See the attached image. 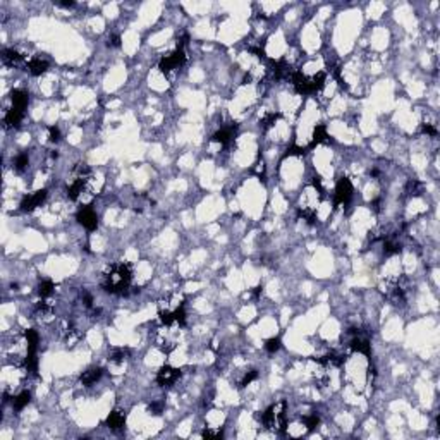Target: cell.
I'll return each instance as SVG.
<instances>
[{
    "instance_id": "4fadbf2b",
    "label": "cell",
    "mask_w": 440,
    "mask_h": 440,
    "mask_svg": "<svg viewBox=\"0 0 440 440\" xmlns=\"http://www.w3.org/2000/svg\"><path fill=\"white\" fill-rule=\"evenodd\" d=\"M86 182H88V179H79V177L74 179V181L69 184V188H67V198L76 201L77 198L83 194L84 188H86Z\"/></svg>"
},
{
    "instance_id": "9c48e42d",
    "label": "cell",
    "mask_w": 440,
    "mask_h": 440,
    "mask_svg": "<svg viewBox=\"0 0 440 440\" xmlns=\"http://www.w3.org/2000/svg\"><path fill=\"white\" fill-rule=\"evenodd\" d=\"M105 425L109 426L110 430H120L126 425V413L122 409H114L109 416H107Z\"/></svg>"
},
{
    "instance_id": "f546056e",
    "label": "cell",
    "mask_w": 440,
    "mask_h": 440,
    "mask_svg": "<svg viewBox=\"0 0 440 440\" xmlns=\"http://www.w3.org/2000/svg\"><path fill=\"white\" fill-rule=\"evenodd\" d=\"M148 411L152 413V415H160V413L164 411V404L162 402H152L148 406Z\"/></svg>"
},
{
    "instance_id": "d6986e66",
    "label": "cell",
    "mask_w": 440,
    "mask_h": 440,
    "mask_svg": "<svg viewBox=\"0 0 440 440\" xmlns=\"http://www.w3.org/2000/svg\"><path fill=\"white\" fill-rule=\"evenodd\" d=\"M54 289H55V286L52 280H41L40 286H38V294H40L41 299H45L54 292Z\"/></svg>"
},
{
    "instance_id": "4dcf8cb0",
    "label": "cell",
    "mask_w": 440,
    "mask_h": 440,
    "mask_svg": "<svg viewBox=\"0 0 440 440\" xmlns=\"http://www.w3.org/2000/svg\"><path fill=\"white\" fill-rule=\"evenodd\" d=\"M421 133L423 134H426V136H437V129L433 128V126H430V124H423Z\"/></svg>"
},
{
    "instance_id": "7c38bea8",
    "label": "cell",
    "mask_w": 440,
    "mask_h": 440,
    "mask_svg": "<svg viewBox=\"0 0 440 440\" xmlns=\"http://www.w3.org/2000/svg\"><path fill=\"white\" fill-rule=\"evenodd\" d=\"M102 375H103V368H90V370L83 371V375L79 377V382L83 383V385L90 387L93 385V383H96L100 379H102Z\"/></svg>"
},
{
    "instance_id": "7402d4cb",
    "label": "cell",
    "mask_w": 440,
    "mask_h": 440,
    "mask_svg": "<svg viewBox=\"0 0 440 440\" xmlns=\"http://www.w3.org/2000/svg\"><path fill=\"white\" fill-rule=\"evenodd\" d=\"M126 354H128V349H124V347H115V349L110 353L109 360L112 361V363H122V361L126 360Z\"/></svg>"
},
{
    "instance_id": "6da1fadb",
    "label": "cell",
    "mask_w": 440,
    "mask_h": 440,
    "mask_svg": "<svg viewBox=\"0 0 440 440\" xmlns=\"http://www.w3.org/2000/svg\"><path fill=\"white\" fill-rule=\"evenodd\" d=\"M133 280V267L129 263H114L102 275V287L110 294H128Z\"/></svg>"
},
{
    "instance_id": "5bb4252c",
    "label": "cell",
    "mask_w": 440,
    "mask_h": 440,
    "mask_svg": "<svg viewBox=\"0 0 440 440\" xmlns=\"http://www.w3.org/2000/svg\"><path fill=\"white\" fill-rule=\"evenodd\" d=\"M349 345H351V349H353L354 353H361V354H364V356H370V353H371L370 341H368V339L360 337V334L354 335V339L351 341Z\"/></svg>"
},
{
    "instance_id": "f1b7e54d",
    "label": "cell",
    "mask_w": 440,
    "mask_h": 440,
    "mask_svg": "<svg viewBox=\"0 0 440 440\" xmlns=\"http://www.w3.org/2000/svg\"><path fill=\"white\" fill-rule=\"evenodd\" d=\"M306 152H308V148H303V146L292 145V146H289V148H287V152H286L284 156H289V155H305Z\"/></svg>"
},
{
    "instance_id": "3957f363",
    "label": "cell",
    "mask_w": 440,
    "mask_h": 440,
    "mask_svg": "<svg viewBox=\"0 0 440 440\" xmlns=\"http://www.w3.org/2000/svg\"><path fill=\"white\" fill-rule=\"evenodd\" d=\"M353 184L347 177H341L337 181V186H335V193H334V207H341V205H345L353 196Z\"/></svg>"
},
{
    "instance_id": "ac0fdd59",
    "label": "cell",
    "mask_w": 440,
    "mask_h": 440,
    "mask_svg": "<svg viewBox=\"0 0 440 440\" xmlns=\"http://www.w3.org/2000/svg\"><path fill=\"white\" fill-rule=\"evenodd\" d=\"M29 401H31V392L29 390H22L21 394L12 397V407H14L16 411H21V409H24L28 406Z\"/></svg>"
},
{
    "instance_id": "9a60e30c",
    "label": "cell",
    "mask_w": 440,
    "mask_h": 440,
    "mask_svg": "<svg viewBox=\"0 0 440 440\" xmlns=\"http://www.w3.org/2000/svg\"><path fill=\"white\" fill-rule=\"evenodd\" d=\"M22 119H24V110L12 107V109L7 110V114H5L4 122H5V126H7V128H18L19 124H21Z\"/></svg>"
},
{
    "instance_id": "277c9868",
    "label": "cell",
    "mask_w": 440,
    "mask_h": 440,
    "mask_svg": "<svg viewBox=\"0 0 440 440\" xmlns=\"http://www.w3.org/2000/svg\"><path fill=\"white\" fill-rule=\"evenodd\" d=\"M179 377H181V370L179 368H172L169 364H165L156 373V383L160 387H171L177 382Z\"/></svg>"
},
{
    "instance_id": "cb8c5ba5",
    "label": "cell",
    "mask_w": 440,
    "mask_h": 440,
    "mask_svg": "<svg viewBox=\"0 0 440 440\" xmlns=\"http://www.w3.org/2000/svg\"><path fill=\"white\" fill-rule=\"evenodd\" d=\"M282 347V342H280L279 337H272V339H267L265 341V349L268 351V353H277V351Z\"/></svg>"
},
{
    "instance_id": "7a4b0ae2",
    "label": "cell",
    "mask_w": 440,
    "mask_h": 440,
    "mask_svg": "<svg viewBox=\"0 0 440 440\" xmlns=\"http://www.w3.org/2000/svg\"><path fill=\"white\" fill-rule=\"evenodd\" d=\"M184 62H186V52H184V48H179L177 47L174 52H171L169 55H165V57L162 58L160 62H158V69H160L162 73L165 74V76H169L172 71L179 69V67H181Z\"/></svg>"
},
{
    "instance_id": "8992f818",
    "label": "cell",
    "mask_w": 440,
    "mask_h": 440,
    "mask_svg": "<svg viewBox=\"0 0 440 440\" xmlns=\"http://www.w3.org/2000/svg\"><path fill=\"white\" fill-rule=\"evenodd\" d=\"M286 411H287V402L280 401L279 404L273 406V432L284 433L286 426H287V418H286Z\"/></svg>"
},
{
    "instance_id": "52a82bcc",
    "label": "cell",
    "mask_w": 440,
    "mask_h": 440,
    "mask_svg": "<svg viewBox=\"0 0 440 440\" xmlns=\"http://www.w3.org/2000/svg\"><path fill=\"white\" fill-rule=\"evenodd\" d=\"M47 194H48L47 190H38V191H35V193H31V194H26V196L22 198V201H21V210L22 211H33L35 208H38L45 200H47Z\"/></svg>"
},
{
    "instance_id": "ba28073f",
    "label": "cell",
    "mask_w": 440,
    "mask_h": 440,
    "mask_svg": "<svg viewBox=\"0 0 440 440\" xmlns=\"http://www.w3.org/2000/svg\"><path fill=\"white\" fill-rule=\"evenodd\" d=\"M234 133H236V126H227V128H222L220 131L215 133L211 136V141L220 143L222 146H229L234 141Z\"/></svg>"
},
{
    "instance_id": "d4e9b609",
    "label": "cell",
    "mask_w": 440,
    "mask_h": 440,
    "mask_svg": "<svg viewBox=\"0 0 440 440\" xmlns=\"http://www.w3.org/2000/svg\"><path fill=\"white\" fill-rule=\"evenodd\" d=\"M90 174H91V171H90V167H88L86 164H77L76 169H74V175L79 177V179H88L90 177Z\"/></svg>"
},
{
    "instance_id": "44dd1931",
    "label": "cell",
    "mask_w": 440,
    "mask_h": 440,
    "mask_svg": "<svg viewBox=\"0 0 440 440\" xmlns=\"http://www.w3.org/2000/svg\"><path fill=\"white\" fill-rule=\"evenodd\" d=\"M399 251H401V244H397L396 241L387 239L385 243H383V255L385 256L396 255V253H399Z\"/></svg>"
},
{
    "instance_id": "83f0119b",
    "label": "cell",
    "mask_w": 440,
    "mask_h": 440,
    "mask_svg": "<svg viewBox=\"0 0 440 440\" xmlns=\"http://www.w3.org/2000/svg\"><path fill=\"white\" fill-rule=\"evenodd\" d=\"M48 138H50L52 143H58L60 141V129L57 126H50L48 128Z\"/></svg>"
},
{
    "instance_id": "1f68e13d",
    "label": "cell",
    "mask_w": 440,
    "mask_h": 440,
    "mask_svg": "<svg viewBox=\"0 0 440 440\" xmlns=\"http://www.w3.org/2000/svg\"><path fill=\"white\" fill-rule=\"evenodd\" d=\"M109 45H110V47H120V37H117V35H112V37L109 38Z\"/></svg>"
},
{
    "instance_id": "8fae6325",
    "label": "cell",
    "mask_w": 440,
    "mask_h": 440,
    "mask_svg": "<svg viewBox=\"0 0 440 440\" xmlns=\"http://www.w3.org/2000/svg\"><path fill=\"white\" fill-rule=\"evenodd\" d=\"M26 67H28L31 76H41V74L48 69V62L40 57H35V58H29V60L26 62Z\"/></svg>"
},
{
    "instance_id": "4316f807",
    "label": "cell",
    "mask_w": 440,
    "mask_h": 440,
    "mask_svg": "<svg viewBox=\"0 0 440 440\" xmlns=\"http://www.w3.org/2000/svg\"><path fill=\"white\" fill-rule=\"evenodd\" d=\"M256 379H258V371H256V370H249V371H248V373L243 377V380H241L239 389H243V387L249 385V383L253 382V380H256Z\"/></svg>"
},
{
    "instance_id": "484cf974",
    "label": "cell",
    "mask_w": 440,
    "mask_h": 440,
    "mask_svg": "<svg viewBox=\"0 0 440 440\" xmlns=\"http://www.w3.org/2000/svg\"><path fill=\"white\" fill-rule=\"evenodd\" d=\"M305 425H306V428L311 432V430H315L318 425H320V416H318V415H308V416H305Z\"/></svg>"
},
{
    "instance_id": "e0dca14e",
    "label": "cell",
    "mask_w": 440,
    "mask_h": 440,
    "mask_svg": "<svg viewBox=\"0 0 440 440\" xmlns=\"http://www.w3.org/2000/svg\"><path fill=\"white\" fill-rule=\"evenodd\" d=\"M11 98H12V107L21 109V110H26L28 102H29V96H28V93H26L24 90H14L11 93Z\"/></svg>"
},
{
    "instance_id": "5b68a950",
    "label": "cell",
    "mask_w": 440,
    "mask_h": 440,
    "mask_svg": "<svg viewBox=\"0 0 440 440\" xmlns=\"http://www.w3.org/2000/svg\"><path fill=\"white\" fill-rule=\"evenodd\" d=\"M76 218H77V222H79L86 230H95L96 227H98V215H96V211L90 207L81 208V210L77 211Z\"/></svg>"
},
{
    "instance_id": "ffe728a7",
    "label": "cell",
    "mask_w": 440,
    "mask_h": 440,
    "mask_svg": "<svg viewBox=\"0 0 440 440\" xmlns=\"http://www.w3.org/2000/svg\"><path fill=\"white\" fill-rule=\"evenodd\" d=\"M280 117L279 112H268L265 114V115L262 117V120H260V124H262V128L263 129H270L273 126V124L277 122V119Z\"/></svg>"
},
{
    "instance_id": "603a6c76",
    "label": "cell",
    "mask_w": 440,
    "mask_h": 440,
    "mask_svg": "<svg viewBox=\"0 0 440 440\" xmlns=\"http://www.w3.org/2000/svg\"><path fill=\"white\" fill-rule=\"evenodd\" d=\"M29 165V156L26 155V153H21V155L16 156V160H14V169L18 172H22L26 167Z\"/></svg>"
},
{
    "instance_id": "2e32d148",
    "label": "cell",
    "mask_w": 440,
    "mask_h": 440,
    "mask_svg": "<svg viewBox=\"0 0 440 440\" xmlns=\"http://www.w3.org/2000/svg\"><path fill=\"white\" fill-rule=\"evenodd\" d=\"M330 141V136H328L327 133V128L325 126H317V128L313 129V139L311 143H309L308 150L315 148L317 145H322V143H328Z\"/></svg>"
},
{
    "instance_id": "30bf717a",
    "label": "cell",
    "mask_w": 440,
    "mask_h": 440,
    "mask_svg": "<svg viewBox=\"0 0 440 440\" xmlns=\"http://www.w3.org/2000/svg\"><path fill=\"white\" fill-rule=\"evenodd\" d=\"M2 62H4L7 67H16V66H19L21 62H24V55H21L18 50H14V48H5V50L2 52Z\"/></svg>"
},
{
    "instance_id": "d6a6232c",
    "label": "cell",
    "mask_w": 440,
    "mask_h": 440,
    "mask_svg": "<svg viewBox=\"0 0 440 440\" xmlns=\"http://www.w3.org/2000/svg\"><path fill=\"white\" fill-rule=\"evenodd\" d=\"M57 7H64V9H69V7H73L74 5V2H57Z\"/></svg>"
}]
</instances>
